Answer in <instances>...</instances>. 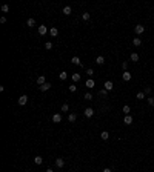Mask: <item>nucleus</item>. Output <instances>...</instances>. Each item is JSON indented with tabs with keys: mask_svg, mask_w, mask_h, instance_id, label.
<instances>
[{
	"mask_svg": "<svg viewBox=\"0 0 154 172\" xmlns=\"http://www.w3.org/2000/svg\"><path fill=\"white\" fill-rule=\"evenodd\" d=\"M122 79L125 80V82H129V80L133 79V74H131V72H128V71H125V72L122 74Z\"/></svg>",
	"mask_w": 154,
	"mask_h": 172,
	"instance_id": "nucleus-4",
	"label": "nucleus"
},
{
	"mask_svg": "<svg viewBox=\"0 0 154 172\" xmlns=\"http://www.w3.org/2000/svg\"><path fill=\"white\" fill-rule=\"evenodd\" d=\"M122 111H123V114L129 115V112H131V108H129L128 105H125V106H123V108H122Z\"/></svg>",
	"mask_w": 154,
	"mask_h": 172,
	"instance_id": "nucleus-20",
	"label": "nucleus"
},
{
	"mask_svg": "<svg viewBox=\"0 0 154 172\" xmlns=\"http://www.w3.org/2000/svg\"><path fill=\"white\" fill-rule=\"evenodd\" d=\"M63 14L65 15H70L71 14V6H65V8H63Z\"/></svg>",
	"mask_w": 154,
	"mask_h": 172,
	"instance_id": "nucleus-24",
	"label": "nucleus"
},
{
	"mask_svg": "<svg viewBox=\"0 0 154 172\" xmlns=\"http://www.w3.org/2000/svg\"><path fill=\"white\" fill-rule=\"evenodd\" d=\"M106 92H108L106 89H102V91L99 92V95H100V97H106Z\"/></svg>",
	"mask_w": 154,
	"mask_h": 172,
	"instance_id": "nucleus-33",
	"label": "nucleus"
},
{
	"mask_svg": "<svg viewBox=\"0 0 154 172\" xmlns=\"http://www.w3.org/2000/svg\"><path fill=\"white\" fill-rule=\"evenodd\" d=\"M76 120H77V115L74 114V112H73V114H70V115H68V121H70V123H74Z\"/></svg>",
	"mask_w": 154,
	"mask_h": 172,
	"instance_id": "nucleus-14",
	"label": "nucleus"
},
{
	"mask_svg": "<svg viewBox=\"0 0 154 172\" xmlns=\"http://www.w3.org/2000/svg\"><path fill=\"white\" fill-rule=\"evenodd\" d=\"M68 89H70L71 92H76V91H77V86L76 85H71V86H68Z\"/></svg>",
	"mask_w": 154,
	"mask_h": 172,
	"instance_id": "nucleus-32",
	"label": "nucleus"
},
{
	"mask_svg": "<svg viewBox=\"0 0 154 172\" xmlns=\"http://www.w3.org/2000/svg\"><path fill=\"white\" fill-rule=\"evenodd\" d=\"M102 172H113V171H111V169H109V167H106V169H103Z\"/></svg>",
	"mask_w": 154,
	"mask_h": 172,
	"instance_id": "nucleus-39",
	"label": "nucleus"
},
{
	"mask_svg": "<svg viewBox=\"0 0 154 172\" xmlns=\"http://www.w3.org/2000/svg\"><path fill=\"white\" fill-rule=\"evenodd\" d=\"M26 102H28V97H26V95H20V97H19V100H17V103L20 106H25Z\"/></svg>",
	"mask_w": 154,
	"mask_h": 172,
	"instance_id": "nucleus-3",
	"label": "nucleus"
},
{
	"mask_svg": "<svg viewBox=\"0 0 154 172\" xmlns=\"http://www.w3.org/2000/svg\"><path fill=\"white\" fill-rule=\"evenodd\" d=\"M45 49H52V43L51 42H46V43H45Z\"/></svg>",
	"mask_w": 154,
	"mask_h": 172,
	"instance_id": "nucleus-31",
	"label": "nucleus"
},
{
	"mask_svg": "<svg viewBox=\"0 0 154 172\" xmlns=\"http://www.w3.org/2000/svg\"><path fill=\"white\" fill-rule=\"evenodd\" d=\"M83 98L89 102V100H93V94H91V92H86V94H85V95H83Z\"/></svg>",
	"mask_w": 154,
	"mask_h": 172,
	"instance_id": "nucleus-27",
	"label": "nucleus"
},
{
	"mask_svg": "<svg viewBox=\"0 0 154 172\" xmlns=\"http://www.w3.org/2000/svg\"><path fill=\"white\" fill-rule=\"evenodd\" d=\"M71 61H73L74 65H79V66H82V61H80V58H79L77 56H74L73 58H71Z\"/></svg>",
	"mask_w": 154,
	"mask_h": 172,
	"instance_id": "nucleus-13",
	"label": "nucleus"
},
{
	"mask_svg": "<svg viewBox=\"0 0 154 172\" xmlns=\"http://www.w3.org/2000/svg\"><path fill=\"white\" fill-rule=\"evenodd\" d=\"M151 91H153V89H151V86H146L143 92H145V95H148V94H151Z\"/></svg>",
	"mask_w": 154,
	"mask_h": 172,
	"instance_id": "nucleus-30",
	"label": "nucleus"
},
{
	"mask_svg": "<svg viewBox=\"0 0 154 172\" xmlns=\"http://www.w3.org/2000/svg\"><path fill=\"white\" fill-rule=\"evenodd\" d=\"M83 114H85V117H86V118H91V117L94 115V109L93 108H86L83 111Z\"/></svg>",
	"mask_w": 154,
	"mask_h": 172,
	"instance_id": "nucleus-1",
	"label": "nucleus"
},
{
	"mask_svg": "<svg viewBox=\"0 0 154 172\" xmlns=\"http://www.w3.org/2000/svg\"><path fill=\"white\" fill-rule=\"evenodd\" d=\"M2 11H3V12H8V11H9V6H8V5H3V6H2Z\"/></svg>",
	"mask_w": 154,
	"mask_h": 172,
	"instance_id": "nucleus-35",
	"label": "nucleus"
},
{
	"mask_svg": "<svg viewBox=\"0 0 154 172\" xmlns=\"http://www.w3.org/2000/svg\"><path fill=\"white\" fill-rule=\"evenodd\" d=\"M71 79H73V82H79V80H80V74H73Z\"/></svg>",
	"mask_w": 154,
	"mask_h": 172,
	"instance_id": "nucleus-28",
	"label": "nucleus"
},
{
	"mask_svg": "<svg viewBox=\"0 0 154 172\" xmlns=\"http://www.w3.org/2000/svg\"><path fill=\"white\" fill-rule=\"evenodd\" d=\"M46 172H54V171H52V169H46Z\"/></svg>",
	"mask_w": 154,
	"mask_h": 172,
	"instance_id": "nucleus-40",
	"label": "nucleus"
},
{
	"mask_svg": "<svg viewBox=\"0 0 154 172\" xmlns=\"http://www.w3.org/2000/svg\"><path fill=\"white\" fill-rule=\"evenodd\" d=\"M133 45L134 46H140V45H142V40H140L139 37H134L133 38Z\"/></svg>",
	"mask_w": 154,
	"mask_h": 172,
	"instance_id": "nucleus-15",
	"label": "nucleus"
},
{
	"mask_svg": "<svg viewBox=\"0 0 154 172\" xmlns=\"http://www.w3.org/2000/svg\"><path fill=\"white\" fill-rule=\"evenodd\" d=\"M55 166H57L59 169H60V167H63V166H65V161H63V158H57V160H55Z\"/></svg>",
	"mask_w": 154,
	"mask_h": 172,
	"instance_id": "nucleus-9",
	"label": "nucleus"
},
{
	"mask_svg": "<svg viewBox=\"0 0 154 172\" xmlns=\"http://www.w3.org/2000/svg\"><path fill=\"white\" fill-rule=\"evenodd\" d=\"M100 138H102V140H108V138H109V134H108V131H103L102 134H100Z\"/></svg>",
	"mask_w": 154,
	"mask_h": 172,
	"instance_id": "nucleus-21",
	"label": "nucleus"
},
{
	"mask_svg": "<svg viewBox=\"0 0 154 172\" xmlns=\"http://www.w3.org/2000/svg\"><path fill=\"white\" fill-rule=\"evenodd\" d=\"M131 61H139V54H136V52H133L131 54Z\"/></svg>",
	"mask_w": 154,
	"mask_h": 172,
	"instance_id": "nucleus-22",
	"label": "nucleus"
},
{
	"mask_svg": "<svg viewBox=\"0 0 154 172\" xmlns=\"http://www.w3.org/2000/svg\"><path fill=\"white\" fill-rule=\"evenodd\" d=\"M89 17H91V15H89V12H83V14H82V19H83L85 22H88V20H89Z\"/></svg>",
	"mask_w": 154,
	"mask_h": 172,
	"instance_id": "nucleus-26",
	"label": "nucleus"
},
{
	"mask_svg": "<svg viewBox=\"0 0 154 172\" xmlns=\"http://www.w3.org/2000/svg\"><path fill=\"white\" fill-rule=\"evenodd\" d=\"M96 63H97V65H103V63H105V57H103V56L96 57Z\"/></svg>",
	"mask_w": 154,
	"mask_h": 172,
	"instance_id": "nucleus-16",
	"label": "nucleus"
},
{
	"mask_svg": "<svg viewBox=\"0 0 154 172\" xmlns=\"http://www.w3.org/2000/svg\"><path fill=\"white\" fill-rule=\"evenodd\" d=\"M59 79H60L62 82H63V80H66L68 79V72H65V71H63V72H60V74H59Z\"/></svg>",
	"mask_w": 154,
	"mask_h": 172,
	"instance_id": "nucleus-18",
	"label": "nucleus"
},
{
	"mask_svg": "<svg viewBox=\"0 0 154 172\" xmlns=\"http://www.w3.org/2000/svg\"><path fill=\"white\" fill-rule=\"evenodd\" d=\"M34 163L35 164H42L43 163V158H42L40 155H37V157H34Z\"/></svg>",
	"mask_w": 154,
	"mask_h": 172,
	"instance_id": "nucleus-19",
	"label": "nucleus"
},
{
	"mask_svg": "<svg viewBox=\"0 0 154 172\" xmlns=\"http://www.w3.org/2000/svg\"><path fill=\"white\" fill-rule=\"evenodd\" d=\"M46 31H48V29H46L45 25H40V26H39V34H40V35H45V34H46Z\"/></svg>",
	"mask_w": 154,
	"mask_h": 172,
	"instance_id": "nucleus-10",
	"label": "nucleus"
},
{
	"mask_svg": "<svg viewBox=\"0 0 154 172\" xmlns=\"http://www.w3.org/2000/svg\"><path fill=\"white\" fill-rule=\"evenodd\" d=\"M26 25H28L29 28H32V26L35 25V20H34V19H28V22H26Z\"/></svg>",
	"mask_w": 154,
	"mask_h": 172,
	"instance_id": "nucleus-23",
	"label": "nucleus"
},
{
	"mask_svg": "<svg viewBox=\"0 0 154 172\" xmlns=\"http://www.w3.org/2000/svg\"><path fill=\"white\" fill-rule=\"evenodd\" d=\"M50 34L52 35V37H57V35H59V29L57 28H51L50 29Z\"/></svg>",
	"mask_w": 154,
	"mask_h": 172,
	"instance_id": "nucleus-17",
	"label": "nucleus"
},
{
	"mask_svg": "<svg viewBox=\"0 0 154 172\" xmlns=\"http://www.w3.org/2000/svg\"><path fill=\"white\" fill-rule=\"evenodd\" d=\"M103 88H105L106 91H111V89L114 88V85H113V82H109V80H108V82H105V83H103Z\"/></svg>",
	"mask_w": 154,
	"mask_h": 172,
	"instance_id": "nucleus-7",
	"label": "nucleus"
},
{
	"mask_svg": "<svg viewBox=\"0 0 154 172\" xmlns=\"http://www.w3.org/2000/svg\"><path fill=\"white\" fill-rule=\"evenodd\" d=\"M85 85H86V88H89V89H91V88H94V86H96V82H94L93 79H88L86 82H85Z\"/></svg>",
	"mask_w": 154,
	"mask_h": 172,
	"instance_id": "nucleus-6",
	"label": "nucleus"
},
{
	"mask_svg": "<svg viewBox=\"0 0 154 172\" xmlns=\"http://www.w3.org/2000/svg\"><path fill=\"white\" fill-rule=\"evenodd\" d=\"M134 32H136V34H143V32H145V26H143V25H136Z\"/></svg>",
	"mask_w": 154,
	"mask_h": 172,
	"instance_id": "nucleus-2",
	"label": "nucleus"
},
{
	"mask_svg": "<svg viewBox=\"0 0 154 172\" xmlns=\"http://www.w3.org/2000/svg\"><path fill=\"white\" fill-rule=\"evenodd\" d=\"M123 123H125V125H131V123H133V117H131V115H125Z\"/></svg>",
	"mask_w": 154,
	"mask_h": 172,
	"instance_id": "nucleus-12",
	"label": "nucleus"
},
{
	"mask_svg": "<svg viewBox=\"0 0 154 172\" xmlns=\"http://www.w3.org/2000/svg\"><path fill=\"white\" fill-rule=\"evenodd\" d=\"M86 74H88V75L91 77V75H93V74H94V71L91 69V68H88V69H86Z\"/></svg>",
	"mask_w": 154,
	"mask_h": 172,
	"instance_id": "nucleus-36",
	"label": "nucleus"
},
{
	"mask_svg": "<svg viewBox=\"0 0 154 172\" xmlns=\"http://www.w3.org/2000/svg\"><path fill=\"white\" fill-rule=\"evenodd\" d=\"M70 111V106L66 105V103H65V105H62V112H68Z\"/></svg>",
	"mask_w": 154,
	"mask_h": 172,
	"instance_id": "nucleus-29",
	"label": "nucleus"
},
{
	"mask_svg": "<svg viewBox=\"0 0 154 172\" xmlns=\"http://www.w3.org/2000/svg\"><path fill=\"white\" fill-rule=\"evenodd\" d=\"M136 98H137V100H143V98H145V92H143V91H142V92H137Z\"/></svg>",
	"mask_w": 154,
	"mask_h": 172,
	"instance_id": "nucleus-25",
	"label": "nucleus"
},
{
	"mask_svg": "<svg viewBox=\"0 0 154 172\" xmlns=\"http://www.w3.org/2000/svg\"><path fill=\"white\" fill-rule=\"evenodd\" d=\"M52 121H54V123H60L62 121V115L60 114H54V115H52Z\"/></svg>",
	"mask_w": 154,
	"mask_h": 172,
	"instance_id": "nucleus-11",
	"label": "nucleus"
},
{
	"mask_svg": "<svg viewBox=\"0 0 154 172\" xmlns=\"http://www.w3.org/2000/svg\"><path fill=\"white\" fill-rule=\"evenodd\" d=\"M0 23H6V17H0Z\"/></svg>",
	"mask_w": 154,
	"mask_h": 172,
	"instance_id": "nucleus-38",
	"label": "nucleus"
},
{
	"mask_svg": "<svg viewBox=\"0 0 154 172\" xmlns=\"http://www.w3.org/2000/svg\"><path fill=\"white\" fill-rule=\"evenodd\" d=\"M122 68L126 71V68H128V63H126V61H123V63H122Z\"/></svg>",
	"mask_w": 154,
	"mask_h": 172,
	"instance_id": "nucleus-37",
	"label": "nucleus"
},
{
	"mask_svg": "<svg viewBox=\"0 0 154 172\" xmlns=\"http://www.w3.org/2000/svg\"><path fill=\"white\" fill-rule=\"evenodd\" d=\"M148 105L149 106H154V97H149V98H148Z\"/></svg>",
	"mask_w": 154,
	"mask_h": 172,
	"instance_id": "nucleus-34",
	"label": "nucleus"
},
{
	"mask_svg": "<svg viewBox=\"0 0 154 172\" xmlns=\"http://www.w3.org/2000/svg\"><path fill=\"white\" fill-rule=\"evenodd\" d=\"M39 89H40L42 91V92H46V91H50L51 89V85H50V83H45V85H42V86H39Z\"/></svg>",
	"mask_w": 154,
	"mask_h": 172,
	"instance_id": "nucleus-5",
	"label": "nucleus"
},
{
	"mask_svg": "<svg viewBox=\"0 0 154 172\" xmlns=\"http://www.w3.org/2000/svg\"><path fill=\"white\" fill-rule=\"evenodd\" d=\"M45 83H46V79H45V75H39L37 77V85H45Z\"/></svg>",
	"mask_w": 154,
	"mask_h": 172,
	"instance_id": "nucleus-8",
	"label": "nucleus"
}]
</instances>
